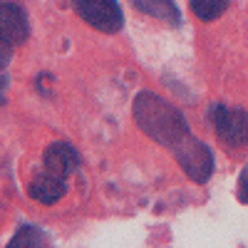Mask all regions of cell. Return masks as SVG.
Returning a JSON list of instances; mask_svg holds the SVG:
<instances>
[{"instance_id":"obj_5","label":"cell","mask_w":248,"mask_h":248,"mask_svg":"<svg viewBox=\"0 0 248 248\" xmlns=\"http://www.w3.org/2000/svg\"><path fill=\"white\" fill-rule=\"evenodd\" d=\"M28 194L30 199L40 201V203H45V206H52L57 203L62 196L67 194V181L57 176V174H50V171H43V174H37L30 186H28Z\"/></svg>"},{"instance_id":"obj_7","label":"cell","mask_w":248,"mask_h":248,"mask_svg":"<svg viewBox=\"0 0 248 248\" xmlns=\"http://www.w3.org/2000/svg\"><path fill=\"white\" fill-rule=\"evenodd\" d=\"M132 3L141 13H147L156 20H164V23H169V25L181 23V15H179V8H176L174 0H132Z\"/></svg>"},{"instance_id":"obj_4","label":"cell","mask_w":248,"mask_h":248,"mask_svg":"<svg viewBox=\"0 0 248 248\" xmlns=\"http://www.w3.org/2000/svg\"><path fill=\"white\" fill-rule=\"evenodd\" d=\"M30 35L28 15L15 3H0V43L8 47L23 45Z\"/></svg>"},{"instance_id":"obj_9","label":"cell","mask_w":248,"mask_h":248,"mask_svg":"<svg viewBox=\"0 0 248 248\" xmlns=\"http://www.w3.org/2000/svg\"><path fill=\"white\" fill-rule=\"evenodd\" d=\"M47 243V236L40 231V229H35V226H23V229H20L13 238H10V243L8 246H45Z\"/></svg>"},{"instance_id":"obj_3","label":"cell","mask_w":248,"mask_h":248,"mask_svg":"<svg viewBox=\"0 0 248 248\" xmlns=\"http://www.w3.org/2000/svg\"><path fill=\"white\" fill-rule=\"evenodd\" d=\"M75 13L99 32H119L124 25L117 0H70Z\"/></svg>"},{"instance_id":"obj_11","label":"cell","mask_w":248,"mask_h":248,"mask_svg":"<svg viewBox=\"0 0 248 248\" xmlns=\"http://www.w3.org/2000/svg\"><path fill=\"white\" fill-rule=\"evenodd\" d=\"M241 201H243V203L248 201V167H246V171H243V176H241Z\"/></svg>"},{"instance_id":"obj_8","label":"cell","mask_w":248,"mask_h":248,"mask_svg":"<svg viewBox=\"0 0 248 248\" xmlns=\"http://www.w3.org/2000/svg\"><path fill=\"white\" fill-rule=\"evenodd\" d=\"M191 13L203 20V23H214L223 15V10L229 8V0H189Z\"/></svg>"},{"instance_id":"obj_2","label":"cell","mask_w":248,"mask_h":248,"mask_svg":"<svg viewBox=\"0 0 248 248\" xmlns=\"http://www.w3.org/2000/svg\"><path fill=\"white\" fill-rule=\"evenodd\" d=\"M214 129L218 134V139L226 147H246L248 144V112L238 109V107H223V105H214L209 112Z\"/></svg>"},{"instance_id":"obj_10","label":"cell","mask_w":248,"mask_h":248,"mask_svg":"<svg viewBox=\"0 0 248 248\" xmlns=\"http://www.w3.org/2000/svg\"><path fill=\"white\" fill-rule=\"evenodd\" d=\"M8 62H10V47L0 43V105L5 102V87H8V75H5V67H8Z\"/></svg>"},{"instance_id":"obj_6","label":"cell","mask_w":248,"mask_h":248,"mask_svg":"<svg viewBox=\"0 0 248 248\" xmlns=\"http://www.w3.org/2000/svg\"><path fill=\"white\" fill-rule=\"evenodd\" d=\"M79 167V156L77 152L65 141H55L45 149V171L57 174L62 179H67L70 174H75Z\"/></svg>"},{"instance_id":"obj_1","label":"cell","mask_w":248,"mask_h":248,"mask_svg":"<svg viewBox=\"0 0 248 248\" xmlns=\"http://www.w3.org/2000/svg\"><path fill=\"white\" fill-rule=\"evenodd\" d=\"M134 119L152 139L169 147L174 154L181 152L194 139L189 134V127H186L181 112L152 92H141L134 99Z\"/></svg>"}]
</instances>
